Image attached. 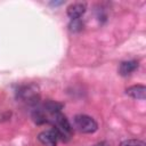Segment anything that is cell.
Instances as JSON below:
<instances>
[{
    "label": "cell",
    "mask_w": 146,
    "mask_h": 146,
    "mask_svg": "<svg viewBox=\"0 0 146 146\" xmlns=\"http://www.w3.org/2000/svg\"><path fill=\"white\" fill-rule=\"evenodd\" d=\"M138 68V62L137 60H124L119 66V73L122 76H128L132 72H135Z\"/></svg>",
    "instance_id": "52a82bcc"
},
{
    "label": "cell",
    "mask_w": 146,
    "mask_h": 146,
    "mask_svg": "<svg viewBox=\"0 0 146 146\" xmlns=\"http://www.w3.org/2000/svg\"><path fill=\"white\" fill-rule=\"evenodd\" d=\"M74 127L82 133H94L98 129V123L94 117L86 114H78L73 119Z\"/></svg>",
    "instance_id": "7a4b0ae2"
},
{
    "label": "cell",
    "mask_w": 146,
    "mask_h": 146,
    "mask_svg": "<svg viewBox=\"0 0 146 146\" xmlns=\"http://www.w3.org/2000/svg\"><path fill=\"white\" fill-rule=\"evenodd\" d=\"M83 27V23L82 21L79 19H71V23L68 24V29L71 32H80Z\"/></svg>",
    "instance_id": "ba28073f"
},
{
    "label": "cell",
    "mask_w": 146,
    "mask_h": 146,
    "mask_svg": "<svg viewBox=\"0 0 146 146\" xmlns=\"http://www.w3.org/2000/svg\"><path fill=\"white\" fill-rule=\"evenodd\" d=\"M120 146H146V144L139 139H127L123 140Z\"/></svg>",
    "instance_id": "9c48e42d"
},
{
    "label": "cell",
    "mask_w": 146,
    "mask_h": 146,
    "mask_svg": "<svg viewBox=\"0 0 146 146\" xmlns=\"http://www.w3.org/2000/svg\"><path fill=\"white\" fill-rule=\"evenodd\" d=\"M48 122L52 124V129L57 132L59 139H62L63 141L70 140L72 136V125L62 112L55 113L51 116H49Z\"/></svg>",
    "instance_id": "6da1fadb"
},
{
    "label": "cell",
    "mask_w": 146,
    "mask_h": 146,
    "mask_svg": "<svg viewBox=\"0 0 146 146\" xmlns=\"http://www.w3.org/2000/svg\"><path fill=\"white\" fill-rule=\"evenodd\" d=\"M125 94L135 99H145L146 97V87L143 84H136L131 86L125 89Z\"/></svg>",
    "instance_id": "8992f818"
},
{
    "label": "cell",
    "mask_w": 146,
    "mask_h": 146,
    "mask_svg": "<svg viewBox=\"0 0 146 146\" xmlns=\"http://www.w3.org/2000/svg\"><path fill=\"white\" fill-rule=\"evenodd\" d=\"M86 3L82 2H75L67 7V16L71 19H79L84 13H86Z\"/></svg>",
    "instance_id": "5b68a950"
},
{
    "label": "cell",
    "mask_w": 146,
    "mask_h": 146,
    "mask_svg": "<svg viewBox=\"0 0 146 146\" xmlns=\"http://www.w3.org/2000/svg\"><path fill=\"white\" fill-rule=\"evenodd\" d=\"M17 97L23 100L29 104H36L39 100V91H38V87L35 84H27V86H23L17 90Z\"/></svg>",
    "instance_id": "3957f363"
},
{
    "label": "cell",
    "mask_w": 146,
    "mask_h": 146,
    "mask_svg": "<svg viewBox=\"0 0 146 146\" xmlns=\"http://www.w3.org/2000/svg\"><path fill=\"white\" fill-rule=\"evenodd\" d=\"M38 139L46 146H56L58 138L57 132L54 129H49V130H44L42 132H40L38 135Z\"/></svg>",
    "instance_id": "277c9868"
},
{
    "label": "cell",
    "mask_w": 146,
    "mask_h": 146,
    "mask_svg": "<svg viewBox=\"0 0 146 146\" xmlns=\"http://www.w3.org/2000/svg\"><path fill=\"white\" fill-rule=\"evenodd\" d=\"M94 146H110V144L106 143V141H100V143H97V144L94 145Z\"/></svg>",
    "instance_id": "30bf717a"
}]
</instances>
